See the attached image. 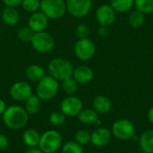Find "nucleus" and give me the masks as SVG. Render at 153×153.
Segmentation results:
<instances>
[{
	"instance_id": "nucleus-24",
	"label": "nucleus",
	"mask_w": 153,
	"mask_h": 153,
	"mask_svg": "<svg viewBox=\"0 0 153 153\" xmlns=\"http://www.w3.org/2000/svg\"><path fill=\"white\" fill-rule=\"evenodd\" d=\"M62 91L67 95H74V93L77 91L78 90V82L74 79V77H69L64 81L61 82V85H60Z\"/></svg>"
},
{
	"instance_id": "nucleus-3",
	"label": "nucleus",
	"mask_w": 153,
	"mask_h": 153,
	"mask_svg": "<svg viewBox=\"0 0 153 153\" xmlns=\"http://www.w3.org/2000/svg\"><path fill=\"white\" fill-rule=\"evenodd\" d=\"M63 145L61 134L55 129H49L40 135L38 148L43 153H55Z\"/></svg>"
},
{
	"instance_id": "nucleus-25",
	"label": "nucleus",
	"mask_w": 153,
	"mask_h": 153,
	"mask_svg": "<svg viewBox=\"0 0 153 153\" xmlns=\"http://www.w3.org/2000/svg\"><path fill=\"white\" fill-rule=\"evenodd\" d=\"M145 13H142L141 11L139 10H135L134 11L130 16H129V24L131 25V27L134 28V29H137V28H140L141 26H143V24L145 22Z\"/></svg>"
},
{
	"instance_id": "nucleus-12",
	"label": "nucleus",
	"mask_w": 153,
	"mask_h": 153,
	"mask_svg": "<svg viewBox=\"0 0 153 153\" xmlns=\"http://www.w3.org/2000/svg\"><path fill=\"white\" fill-rule=\"evenodd\" d=\"M96 19L100 26L108 27L114 23L116 12L109 4H101L96 11Z\"/></svg>"
},
{
	"instance_id": "nucleus-14",
	"label": "nucleus",
	"mask_w": 153,
	"mask_h": 153,
	"mask_svg": "<svg viewBox=\"0 0 153 153\" xmlns=\"http://www.w3.org/2000/svg\"><path fill=\"white\" fill-rule=\"evenodd\" d=\"M48 18L41 12L38 11L30 13L28 19V26L33 30V32H39L46 30L48 25Z\"/></svg>"
},
{
	"instance_id": "nucleus-22",
	"label": "nucleus",
	"mask_w": 153,
	"mask_h": 153,
	"mask_svg": "<svg viewBox=\"0 0 153 153\" xmlns=\"http://www.w3.org/2000/svg\"><path fill=\"white\" fill-rule=\"evenodd\" d=\"M24 102V109L29 115H36L41 109V100L37 95L32 94Z\"/></svg>"
},
{
	"instance_id": "nucleus-13",
	"label": "nucleus",
	"mask_w": 153,
	"mask_h": 153,
	"mask_svg": "<svg viewBox=\"0 0 153 153\" xmlns=\"http://www.w3.org/2000/svg\"><path fill=\"white\" fill-rule=\"evenodd\" d=\"M111 139L112 133L106 127H99L91 134V143L97 148L107 146Z\"/></svg>"
},
{
	"instance_id": "nucleus-5",
	"label": "nucleus",
	"mask_w": 153,
	"mask_h": 153,
	"mask_svg": "<svg viewBox=\"0 0 153 153\" xmlns=\"http://www.w3.org/2000/svg\"><path fill=\"white\" fill-rule=\"evenodd\" d=\"M39 11H41L48 19H60L67 12L65 0H40Z\"/></svg>"
},
{
	"instance_id": "nucleus-10",
	"label": "nucleus",
	"mask_w": 153,
	"mask_h": 153,
	"mask_svg": "<svg viewBox=\"0 0 153 153\" xmlns=\"http://www.w3.org/2000/svg\"><path fill=\"white\" fill-rule=\"evenodd\" d=\"M66 11L74 17L86 16L92 6V0H65Z\"/></svg>"
},
{
	"instance_id": "nucleus-26",
	"label": "nucleus",
	"mask_w": 153,
	"mask_h": 153,
	"mask_svg": "<svg viewBox=\"0 0 153 153\" xmlns=\"http://www.w3.org/2000/svg\"><path fill=\"white\" fill-rule=\"evenodd\" d=\"M65 121H66V117L60 110L53 111L48 116V122L53 126H56V127L62 126L65 123Z\"/></svg>"
},
{
	"instance_id": "nucleus-34",
	"label": "nucleus",
	"mask_w": 153,
	"mask_h": 153,
	"mask_svg": "<svg viewBox=\"0 0 153 153\" xmlns=\"http://www.w3.org/2000/svg\"><path fill=\"white\" fill-rule=\"evenodd\" d=\"M5 6L9 7H16L20 5L22 2V0H2Z\"/></svg>"
},
{
	"instance_id": "nucleus-23",
	"label": "nucleus",
	"mask_w": 153,
	"mask_h": 153,
	"mask_svg": "<svg viewBox=\"0 0 153 153\" xmlns=\"http://www.w3.org/2000/svg\"><path fill=\"white\" fill-rule=\"evenodd\" d=\"M134 4V0H111L110 5L117 13H126Z\"/></svg>"
},
{
	"instance_id": "nucleus-31",
	"label": "nucleus",
	"mask_w": 153,
	"mask_h": 153,
	"mask_svg": "<svg viewBox=\"0 0 153 153\" xmlns=\"http://www.w3.org/2000/svg\"><path fill=\"white\" fill-rule=\"evenodd\" d=\"M74 141L82 146L91 143V133L85 129L78 130L74 134Z\"/></svg>"
},
{
	"instance_id": "nucleus-20",
	"label": "nucleus",
	"mask_w": 153,
	"mask_h": 153,
	"mask_svg": "<svg viewBox=\"0 0 153 153\" xmlns=\"http://www.w3.org/2000/svg\"><path fill=\"white\" fill-rule=\"evenodd\" d=\"M139 145L144 153H153V129L144 131L139 138Z\"/></svg>"
},
{
	"instance_id": "nucleus-6",
	"label": "nucleus",
	"mask_w": 153,
	"mask_h": 153,
	"mask_svg": "<svg viewBox=\"0 0 153 153\" xmlns=\"http://www.w3.org/2000/svg\"><path fill=\"white\" fill-rule=\"evenodd\" d=\"M111 133L120 141H129L135 136V127L132 121L126 118H120L114 122Z\"/></svg>"
},
{
	"instance_id": "nucleus-11",
	"label": "nucleus",
	"mask_w": 153,
	"mask_h": 153,
	"mask_svg": "<svg viewBox=\"0 0 153 153\" xmlns=\"http://www.w3.org/2000/svg\"><path fill=\"white\" fill-rule=\"evenodd\" d=\"M9 93L13 100L22 102L28 100L33 94V91L30 84L28 82L18 81L11 86Z\"/></svg>"
},
{
	"instance_id": "nucleus-32",
	"label": "nucleus",
	"mask_w": 153,
	"mask_h": 153,
	"mask_svg": "<svg viewBox=\"0 0 153 153\" xmlns=\"http://www.w3.org/2000/svg\"><path fill=\"white\" fill-rule=\"evenodd\" d=\"M74 33H75V36L78 38V39H85V38H88V36L90 35V29L86 24L81 23L76 26Z\"/></svg>"
},
{
	"instance_id": "nucleus-4",
	"label": "nucleus",
	"mask_w": 153,
	"mask_h": 153,
	"mask_svg": "<svg viewBox=\"0 0 153 153\" xmlns=\"http://www.w3.org/2000/svg\"><path fill=\"white\" fill-rule=\"evenodd\" d=\"M60 89L59 82L52 76L45 75L39 82H37L36 95L44 101L54 99Z\"/></svg>"
},
{
	"instance_id": "nucleus-1",
	"label": "nucleus",
	"mask_w": 153,
	"mask_h": 153,
	"mask_svg": "<svg viewBox=\"0 0 153 153\" xmlns=\"http://www.w3.org/2000/svg\"><path fill=\"white\" fill-rule=\"evenodd\" d=\"M29 116L24 108L19 105H12L6 108L2 115V119L6 127L12 130H21L27 126Z\"/></svg>"
},
{
	"instance_id": "nucleus-27",
	"label": "nucleus",
	"mask_w": 153,
	"mask_h": 153,
	"mask_svg": "<svg viewBox=\"0 0 153 153\" xmlns=\"http://www.w3.org/2000/svg\"><path fill=\"white\" fill-rule=\"evenodd\" d=\"M62 153H83V148L75 141L66 142L61 147Z\"/></svg>"
},
{
	"instance_id": "nucleus-19",
	"label": "nucleus",
	"mask_w": 153,
	"mask_h": 153,
	"mask_svg": "<svg viewBox=\"0 0 153 153\" xmlns=\"http://www.w3.org/2000/svg\"><path fill=\"white\" fill-rule=\"evenodd\" d=\"M40 135L41 134H39V133L36 129L30 128L22 133V140L28 148H36L39 146Z\"/></svg>"
},
{
	"instance_id": "nucleus-7",
	"label": "nucleus",
	"mask_w": 153,
	"mask_h": 153,
	"mask_svg": "<svg viewBox=\"0 0 153 153\" xmlns=\"http://www.w3.org/2000/svg\"><path fill=\"white\" fill-rule=\"evenodd\" d=\"M30 44L36 52L40 54H47L51 52L55 48V39L46 30L35 32Z\"/></svg>"
},
{
	"instance_id": "nucleus-29",
	"label": "nucleus",
	"mask_w": 153,
	"mask_h": 153,
	"mask_svg": "<svg viewBox=\"0 0 153 153\" xmlns=\"http://www.w3.org/2000/svg\"><path fill=\"white\" fill-rule=\"evenodd\" d=\"M21 5L25 12L29 13H33L39 11L40 0H22Z\"/></svg>"
},
{
	"instance_id": "nucleus-8",
	"label": "nucleus",
	"mask_w": 153,
	"mask_h": 153,
	"mask_svg": "<svg viewBox=\"0 0 153 153\" xmlns=\"http://www.w3.org/2000/svg\"><path fill=\"white\" fill-rule=\"evenodd\" d=\"M75 56L81 61L91 60L96 53V45L89 38L79 39L74 48Z\"/></svg>"
},
{
	"instance_id": "nucleus-28",
	"label": "nucleus",
	"mask_w": 153,
	"mask_h": 153,
	"mask_svg": "<svg viewBox=\"0 0 153 153\" xmlns=\"http://www.w3.org/2000/svg\"><path fill=\"white\" fill-rule=\"evenodd\" d=\"M34 35V32L33 30L27 25V26H23V27H21L18 31H17V38L22 41V42H25V43H28L31 41L32 39V37Z\"/></svg>"
},
{
	"instance_id": "nucleus-9",
	"label": "nucleus",
	"mask_w": 153,
	"mask_h": 153,
	"mask_svg": "<svg viewBox=\"0 0 153 153\" xmlns=\"http://www.w3.org/2000/svg\"><path fill=\"white\" fill-rule=\"evenodd\" d=\"M83 109L82 100L74 96L70 95L62 100L60 103V111L65 117H77L78 114Z\"/></svg>"
},
{
	"instance_id": "nucleus-37",
	"label": "nucleus",
	"mask_w": 153,
	"mask_h": 153,
	"mask_svg": "<svg viewBox=\"0 0 153 153\" xmlns=\"http://www.w3.org/2000/svg\"><path fill=\"white\" fill-rule=\"evenodd\" d=\"M24 153H43L38 147L36 148H28L27 151H25Z\"/></svg>"
},
{
	"instance_id": "nucleus-36",
	"label": "nucleus",
	"mask_w": 153,
	"mask_h": 153,
	"mask_svg": "<svg viewBox=\"0 0 153 153\" xmlns=\"http://www.w3.org/2000/svg\"><path fill=\"white\" fill-rule=\"evenodd\" d=\"M98 32H99V35H100V36H101V37H105V36L108 34L107 27H105V26H100V28L99 29Z\"/></svg>"
},
{
	"instance_id": "nucleus-30",
	"label": "nucleus",
	"mask_w": 153,
	"mask_h": 153,
	"mask_svg": "<svg viewBox=\"0 0 153 153\" xmlns=\"http://www.w3.org/2000/svg\"><path fill=\"white\" fill-rule=\"evenodd\" d=\"M134 5L143 13H153V0H134Z\"/></svg>"
},
{
	"instance_id": "nucleus-2",
	"label": "nucleus",
	"mask_w": 153,
	"mask_h": 153,
	"mask_svg": "<svg viewBox=\"0 0 153 153\" xmlns=\"http://www.w3.org/2000/svg\"><path fill=\"white\" fill-rule=\"evenodd\" d=\"M74 69L72 63L64 57L53 58L48 65V72L49 75L58 82H62L72 77Z\"/></svg>"
},
{
	"instance_id": "nucleus-18",
	"label": "nucleus",
	"mask_w": 153,
	"mask_h": 153,
	"mask_svg": "<svg viewBox=\"0 0 153 153\" xmlns=\"http://www.w3.org/2000/svg\"><path fill=\"white\" fill-rule=\"evenodd\" d=\"M1 17L3 22L7 26H14L20 21V14L15 7L5 6L2 12Z\"/></svg>"
},
{
	"instance_id": "nucleus-33",
	"label": "nucleus",
	"mask_w": 153,
	"mask_h": 153,
	"mask_svg": "<svg viewBox=\"0 0 153 153\" xmlns=\"http://www.w3.org/2000/svg\"><path fill=\"white\" fill-rule=\"evenodd\" d=\"M9 146V139L6 135L0 134V151L5 150Z\"/></svg>"
},
{
	"instance_id": "nucleus-21",
	"label": "nucleus",
	"mask_w": 153,
	"mask_h": 153,
	"mask_svg": "<svg viewBox=\"0 0 153 153\" xmlns=\"http://www.w3.org/2000/svg\"><path fill=\"white\" fill-rule=\"evenodd\" d=\"M78 120L85 125H92L97 124L99 119V114L94 111L92 108H85L82 109L77 116Z\"/></svg>"
},
{
	"instance_id": "nucleus-15",
	"label": "nucleus",
	"mask_w": 153,
	"mask_h": 153,
	"mask_svg": "<svg viewBox=\"0 0 153 153\" xmlns=\"http://www.w3.org/2000/svg\"><path fill=\"white\" fill-rule=\"evenodd\" d=\"M73 77L78 84H87L93 80L94 73L90 66L80 65L74 69Z\"/></svg>"
},
{
	"instance_id": "nucleus-35",
	"label": "nucleus",
	"mask_w": 153,
	"mask_h": 153,
	"mask_svg": "<svg viewBox=\"0 0 153 153\" xmlns=\"http://www.w3.org/2000/svg\"><path fill=\"white\" fill-rule=\"evenodd\" d=\"M7 106H6V103L4 100L0 99V116H2L4 114V112L5 111Z\"/></svg>"
},
{
	"instance_id": "nucleus-38",
	"label": "nucleus",
	"mask_w": 153,
	"mask_h": 153,
	"mask_svg": "<svg viewBox=\"0 0 153 153\" xmlns=\"http://www.w3.org/2000/svg\"><path fill=\"white\" fill-rule=\"evenodd\" d=\"M148 119H149V121L152 123L153 125V106L149 109V111H148Z\"/></svg>"
},
{
	"instance_id": "nucleus-17",
	"label": "nucleus",
	"mask_w": 153,
	"mask_h": 153,
	"mask_svg": "<svg viewBox=\"0 0 153 153\" xmlns=\"http://www.w3.org/2000/svg\"><path fill=\"white\" fill-rule=\"evenodd\" d=\"M24 74L28 81L32 82H38L46 75V71L42 65L38 64H32L25 69Z\"/></svg>"
},
{
	"instance_id": "nucleus-16",
	"label": "nucleus",
	"mask_w": 153,
	"mask_h": 153,
	"mask_svg": "<svg viewBox=\"0 0 153 153\" xmlns=\"http://www.w3.org/2000/svg\"><path fill=\"white\" fill-rule=\"evenodd\" d=\"M112 108L111 100L104 95H99L95 97L92 100V109L96 111L99 115L108 114Z\"/></svg>"
}]
</instances>
